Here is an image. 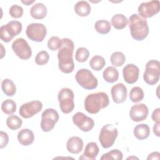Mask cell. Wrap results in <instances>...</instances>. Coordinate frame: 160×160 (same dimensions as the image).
Here are the masks:
<instances>
[{"label":"cell","mask_w":160,"mask_h":160,"mask_svg":"<svg viewBox=\"0 0 160 160\" xmlns=\"http://www.w3.org/2000/svg\"><path fill=\"white\" fill-rule=\"evenodd\" d=\"M61 41V46L58 52V67L62 72L69 74L72 72L74 68L72 58L74 44L72 41L69 38H63Z\"/></svg>","instance_id":"6da1fadb"},{"label":"cell","mask_w":160,"mask_h":160,"mask_svg":"<svg viewBox=\"0 0 160 160\" xmlns=\"http://www.w3.org/2000/svg\"><path fill=\"white\" fill-rule=\"evenodd\" d=\"M129 28L132 38L136 41L144 40L149 34L146 19L138 14H133L129 18Z\"/></svg>","instance_id":"7a4b0ae2"},{"label":"cell","mask_w":160,"mask_h":160,"mask_svg":"<svg viewBox=\"0 0 160 160\" xmlns=\"http://www.w3.org/2000/svg\"><path fill=\"white\" fill-rule=\"evenodd\" d=\"M109 104V97L106 92H98L88 95L84 100V108L90 114H96Z\"/></svg>","instance_id":"3957f363"},{"label":"cell","mask_w":160,"mask_h":160,"mask_svg":"<svg viewBox=\"0 0 160 160\" xmlns=\"http://www.w3.org/2000/svg\"><path fill=\"white\" fill-rule=\"evenodd\" d=\"M118 135V131L114 125L108 124L102 126L101 129L99 141L103 148H109L111 147Z\"/></svg>","instance_id":"277c9868"},{"label":"cell","mask_w":160,"mask_h":160,"mask_svg":"<svg viewBox=\"0 0 160 160\" xmlns=\"http://www.w3.org/2000/svg\"><path fill=\"white\" fill-rule=\"evenodd\" d=\"M74 98L73 91L68 88H64L59 91L58 98L60 109L63 113L69 114L73 111L74 108Z\"/></svg>","instance_id":"5b68a950"},{"label":"cell","mask_w":160,"mask_h":160,"mask_svg":"<svg viewBox=\"0 0 160 160\" xmlns=\"http://www.w3.org/2000/svg\"><path fill=\"white\" fill-rule=\"evenodd\" d=\"M75 78L77 82L84 89H94L98 86V81L92 72L88 69H81L77 71Z\"/></svg>","instance_id":"8992f818"},{"label":"cell","mask_w":160,"mask_h":160,"mask_svg":"<svg viewBox=\"0 0 160 160\" xmlns=\"http://www.w3.org/2000/svg\"><path fill=\"white\" fill-rule=\"evenodd\" d=\"M22 23L18 21H11L0 28L1 39L5 42H10L14 36L19 34L22 31Z\"/></svg>","instance_id":"52a82bcc"},{"label":"cell","mask_w":160,"mask_h":160,"mask_svg":"<svg viewBox=\"0 0 160 160\" xmlns=\"http://www.w3.org/2000/svg\"><path fill=\"white\" fill-rule=\"evenodd\" d=\"M160 63L158 61L152 59L146 64L143 75L144 81L149 85H154L159 80Z\"/></svg>","instance_id":"ba28073f"},{"label":"cell","mask_w":160,"mask_h":160,"mask_svg":"<svg viewBox=\"0 0 160 160\" xmlns=\"http://www.w3.org/2000/svg\"><path fill=\"white\" fill-rule=\"evenodd\" d=\"M41 128L44 132H49L59 120L58 112L52 108H48L41 114Z\"/></svg>","instance_id":"9c48e42d"},{"label":"cell","mask_w":160,"mask_h":160,"mask_svg":"<svg viewBox=\"0 0 160 160\" xmlns=\"http://www.w3.org/2000/svg\"><path fill=\"white\" fill-rule=\"evenodd\" d=\"M26 32L29 39L35 42H42L46 36L47 30L42 23H31L27 26Z\"/></svg>","instance_id":"30bf717a"},{"label":"cell","mask_w":160,"mask_h":160,"mask_svg":"<svg viewBox=\"0 0 160 160\" xmlns=\"http://www.w3.org/2000/svg\"><path fill=\"white\" fill-rule=\"evenodd\" d=\"M12 49L16 56L21 59H28L32 55L31 47L28 42L21 38H18L13 41L12 44Z\"/></svg>","instance_id":"8fae6325"},{"label":"cell","mask_w":160,"mask_h":160,"mask_svg":"<svg viewBox=\"0 0 160 160\" xmlns=\"http://www.w3.org/2000/svg\"><path fill=\"white\" fill-rule=\"evenodd\" d=\"M159 4L158 0L142 2L138 7L139 15L144 19L152 17L159 12Z\"/></svg>","instance_id":"7c38bea8"},{"label":"cell","mask_w":160,"mask_h":160,"mask_svg":"<svg viewBox=\"0 0 160 160\" xmlns=\"http://www.w3.org/2000/svg\"><path fill=\"white\" fill-rule=\"evenodd\" d=\"M42 104L40 101H31L24 103L19 108V113L23 118H30L41 111Z\"/></svg>","instance_id":"4fadbf2b"},{"label":"cell","mask_w":160,"mask_h":160,"mask_svg":"<svg viewBox=\"0 0 160 160\" xmlns=\"http://www.w3.org/2000/svg\"><path fill=\"white\" fill-rule=\"evenodd\" d=\"M74 124L84 132L90 131L94 126V120L81 112H78L72 116Z\"/></svg>","instance_id":"5bb4252c"},{"label":"cell","mask_w":160,"mask_h":160,"mask_svg":"<svg viewBox=\"0 0 160 160\" xmlns=\"http://www.w3.org/2000/svg\"><path fill=\"white\" fill-rule=\"evenodd\" d=\"M148 112V108L145 104H137L131 107L129 111V116L133 121L139 122L146 119Z\"/></svg>","instance_id":"9a60e30c"},{"label":"cell","mask_w":160,"mask_h":160,"mask_svg":"<svg viewBox=\"0 0 160 160\" xmlns=\"http://www.w3.org/2000/svg\"><path fill=\"white\" fill-rule=\"evenodd\" d=\"M122 74L124 81L128 84H134L138 79L139 69L136 65L128 64L123 68Z\"/></svg>","instance_id":"2e32d148"},{"label":"cell","mask_w":160,"mask_h":160,"mask_svg":"<svg viewBox=\"0 0 160 160\" xmlns=\"http://www.w3.org/2000/svg\"><path fill=\"white\" fill-rule=\"evenodd\" d=\"M111 93L112 100L116 103H122L127 97V88L122 83H118L111 88Z\"/></svg>","instance_id":"e0dca14e"},{"label":"cell","mask_w":160,"mask_h":160,"mask_svg":"<svg viewBox=\"0 0 160 160\" xmlns=\"http://www.w3.org/2000/svg\"><path fill=\"white\" fill-rule=\"evenodd\" d=\"M99 149L97 143L90 142L87 144L85 147L84 153L79 157V159L94 160L99 153Z\"/></svg>","instance_id":"ac0fdd59"},{"label":"cell","mask_w":160,"mask_h":160,"mask_svg":"<svg viewBox=\"0 0 160 160\" xmlns=\"http://www.w3.org/2000/svg\"><path fill=\"white\" fill-rule=\"evenodd\" d=\"M67 150L72 154L79 153L83 148V141L78 136H72L68 139L66 143Z\"/></svg>","instance_id":"d6986e66"},{"label":"cell","mask_w":160,"mask_h":160,"mask_svg":"<svg viewBox=\"0 0 160 160\" xmlns=\"http://www.w3.org/2000/svg\"><path fill=\"white\" fill-rule=\"evenodd\" d=\"M18 139L19 142L23 146H29L31 144L34 140L33 132L28 128L22 129L18 134Z\"/></svg>","instance_id":"ffe728a7"},{"label":"cell","mask_w":160,"mask_h":160,"mask_svg":"<svg viewBox=\"0 0 160 160\" xmlns=\"http://www.w3.org/2000/svg\"><path fill=\"white\" fill-rule=\"evenodd\" d=\"M48 12L46 6L41 3L38 2L33 5L30 9L31 16L36 19H42L46 16Z\"/></svg>","instance_id":"44dd1931"},{"label":"cell","mask_w":160,"mask_h":160,"mask_svg":"<svg viewBox=\"0 0 160 160\" xmlns=\"http://www.w3.org/2000/svg\"><path fill=\"white\" fill-rule=\"evenodd\" d=\"M74 11L76 13L82 17L88 16L91 12V6L86 1H79L74 5Z\"/></svg>","instance_id":"7402d4cb"},{"label":"cell","mask_w":160,"mask_h":160,"mask_svg":"<svg viewBox=\"0 0 160 160\" xmlns=\"http://www.w3.org/2000/svg\"><path fill=\"white\" fill-rule=\"evenodd\" d=\"M149 134L150 129L146 124H138L134 129V135L138 139H145L148 138Z\"/></svg>","instance_id":"603a6c76"},{"label":"cell","mask_w":160,"mask_h":160,"mask_svg":"<svg viewBox=\"0 0 160 160\" xmlns=\"http://www.w3.org/2000/svg\"><path fill=\"white\" fill-rule=\"evenodd\" d=\"M102 76L106 82L113 83L118 79L119 72L114 67L108 66L104 70Z\"/></svg>","instance_id":"cb8c5ba5"},{"label":"cell","mask_w":160,"mask_h":160,"mask_svg":"<svg viewBox=\"0 0 160 160\" xmlns=\"http://www.w3.org/2000/svg\"><path fill=\"white\" fill-rule=\"evenodd\" d=\"M111 24L116 29H122L128 24V18L122 14H116L111 18Z\"/></svg>","instance_id":"d4e9b609"},{"label":"cell","mask_w":160,"mask_h":160,"mask_svg":"<svg viewBox=\"0 0 160 160\" xmlns=\"http://www.w3.org/2000/svg\"><path fill=\"white\" fill-rule=\"evenodd\" d=\"M3 92L8 96H13L16 92V88L14 82L10 79H4L1 82Z\"/></svg>","instance_id":"484cf974"},{"label":"cell","mask_w":160,"mask_h":160,"mask_svg":"<svg viewBox=\"0 0 160 160\" xmlns=\"http://www.w3.org/2000/svg\"><path fill=\"white\" fill-rule=\"evenodd\" d=\"M95 29L101 34H108L111 29V24L109 21L101 19L96 22L94 25Z\"/></svg>","instance_id":"4316f807"},{"label":"cell","mask_w":160,"mask_h":160,"mask_svg":"<svg viewBox=\"0 0 160 160\" xmlns=\"http://www.w3.org/2000/svg\"><path fill=\"white\" fill-rule=\"evenodd\" d=\"M106 61L103 57L96 55L93 56L89 61V65L91 68L96 71L101 70L105 66Z\"/></svg>","instance_id":"83f0119b"},{"label":"cell","mask_w":160,"mask_h":160,"mask_svg":"<svg viewBox=\"0 0 160 160\" xmlns=\"http://www.w3.org/2000/svg\"><path fill=\"white\" fill-rule=\"evenodd\" d=\"M22 124V119L16 115H10L6 119L7 126L12 130H16L20 128Z\"/></svg>","instance_id":"f1b7e54d"},{"label":"cell","mask_w":160,"mask_h":160,"mask_svg":"<svg viewBox=\"0 0 160 160\" xmlns=\"http://www.w3.org/2000/svg\"><path fill=\"white\" fill-rule=\"evenodd\" d=\"M1 109L3 112L6 114L11 115L16 111V104L12 99H6L4 101L1 105Z\"/></svg>","instance_id":"f546056e"},{"label":"cell","mask_w":160,"mask_h":160,"mask_svg":"<svg viewBox=\"0 0 160 160\" xmlns=\"http://www.w3.org/2000/svg\"><path fill=\"white\" fill-rule=\"evenodd\" d=\"M129 98L133 102H138L142 101L144 98V92L139 86L132 88L129 92Z\"/></svg>","instance_id":"4dcf8cb0"},{"label":"cell","mask_w":160,"mask_h":160,"mask_svg":"<svg viewBox=\"0 0 160 160\" xmlns=\"http://www.w3.org/2000/svg\"><path fill=\"white\" fill-rule=\"evenodd\" d=\"M111 64L115 67L121 66L126 61L125 55L119 51L114 52L112 54L110 58Z\"/></svg>","instance_id":"1f68e13d"},{"label":"cell","mask_w":160,"mask_h":160,"mask_svg":"<svg viewBox=\"0 0 160 160\" xmlns=\"http://www.w3.org/2000/svg\"><path fill=\"white\" fill-rule=\"evenodd\" d=\"M123 155L121 151L118 149H112L106 154H104L101 158V160H108V159H115L121 160L122 159Z\"/></svg>","instance_id":"d6a6232c"},{"label":"cell","mask_w":160,"mask_h":160,"mask_svg":"<svg viewBox=\"0 0 160 160\" xmlns=\"http://www.w3.org/2000/svg\"><path fill=\"white\" fill-rule=\"evenodd\" d=\"M89 56V51L84 47L79 48L75 54V59L77 61L80 62H85Z\"/></svg>","instance_id":"836d02e7"},{"label":"cell","mask_w":160,"mask_h":160,"mask_svg":"<svg viewBox=\"0 0 160 160\" xmlns=\"http://www.w3.org/2000/svg\"><path fill=\"white\" fill-rule=\"evenodd\" d=\"M49 59V55L46 51H41L39 52L35 57V62L38 65L42 66L48 62Z\"/></svg>","instance_id":"e575fe53"},{"label":"cell","mask_w":160,"mask_h":160,"mask_svg":"<svg viewBox=\"0 0 160 160\" xmlns=\"http://www.w3.org/2000/svg\"><path fill=\"white\" fill-rule=\"evenodd\" d=\"M62 41L58 36H52L48 41V47L51 51H56L61 46Z\"/></svg>","instance_id":"d590c367"},{"label":"cell","mask_w":160,"mask_h":160,"mask_svg":"<svg viewBox=\"0 0 160 160\" xmlns=\"http://www.w3.org/2000/svg\"><path fill=\"white\" fill-rule=\"evenodd\" d=\"M9 13L13 18H19L23 14V8L18 4L12 5L9 8Z\"/></svg>","instance_id":"8d00e7d4"},{"label":"cell","mask_w":160,"mask_h":160,"mask_svg":"<svg viewBox=\"0 0 160 160\" xmlns=\"http://www.w3.org/2000/svg\"><path fill=\"white\" fill-rule=\"evenodd\" d=\"M0 135H1V138L0 148H1V149H2L3 148H4L7 146L8 141H9V137L6 132H3L2 131L0 132Z\"/></svg>","instance_id":"74e56055"},{"label":"cell","mask_w":160,"mask_h":160,"mask_svg":"<svg viewBox=\"0 0 160 160\" xmlns=\"http://www.w3.org/2000/svg\"><path fill=\"white\" fill-rule=\"evenodd\" d=\"M159 114H160V108H156L155 109L152 113V119L156 122H160V118H159Z\"/></svg>","instance_id":"f35d334b"},{"label":"cell","mask_w":160,"mask_h":160,"mask_svg":"<svg viewBox=\"0 0 160 160\" xmlns=\"http://www.w3.org/2000/svg\"><path fill=\"white\" fill-rule=\"evenodd\" d=\"M160 159V154L159 152H153L149 154L147 158L148 160L149 159Z\"/></svg>","instance_id":"ab89813d"},{"label":"cell","mask_w":160,"mask_h":160,"mask_svg":"<svg viewBox=\"0 0 160 160\" xmlns=\"http://www.w3.org/2000/svg\"><path fill=\"white\" fill-rule=\"evenodd\" d=\"M159 126H160V122H156L153 126V132L155 134V135L158 137L160 136Z\"/></svg>","instance_id":"60d3db41"},{"label":"cell","mask_w":160,"mask_h":160,"mask_svg":"<svg viewBox=\"0 0 160 160\" xmlns=\"http://www.w3.org/2000/svg\"><path fill=\"white\" fill-rule=\"evenodd\" d=\"M34 2V0H32V1H21V2H22V3H23V4H26V5H27V6L30 5L31 4L33 3Z\"/></svg>","instance_id":"b9f144b4"},{"label":"cell","mask_w":160,"mask_h":160,"mask_svg":"<svg viewBox=\"0 0 160 160\" xmlns=\"http://www.w3.org/2000/svg\"><path fill=\"white\" fill-rule=\"evenodd\" d=\"M132 158H134V159H138V158H136V157H129V158H128L127 159H132Z\"/></svg>","instance_id":"7bdbcfd3"}]
</instances>
